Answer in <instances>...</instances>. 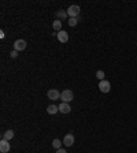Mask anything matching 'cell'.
Segmentation results:
<instances>
[{
	"label": "cell",
	"mask_w": 137,
	"mask_h": 153,
	"mask_svg": "<svg viewBox=\"0 0 137 153\" xmlns=\"http://www.w3.org/2000/svg\"><path fill=\"white\" fill-rule=\"evenodd\" d=\"M104 76H106V74H104V71H103V70H99V71H96V78H98L99 81H104Z\"/></svg>",
	"instance_id": "cell-15"
},
{
	"label": "cell",
	"mask_w": 137,
	"mask_h": 153,
	"mask_svg": "<svg viewBox=\"0 0 137 153\" xmlns=\"http://www.w3.org/2000/svg\"><path fill=\"white\" fill-rule=\"evenodd\" d=\"M56 153H67V152H66L64 149H62V148H60V149H58V150H56Z\"/></svg>",
	"instance_id": "cell-18"
},
{
	"label": "cell",
	"mask_w": 137,
	"mask_h": 153,
	"mask_svg": "<svg viewBox=\"0 0 137 153\" xmlns=\"http://www.w3.org/2000/svg\"><path fill=\"white\" fill-rule=\"evenodd\" d=\"M68 15H67V11H63V10H59L58 12H56V18L59 21H62V19H66Z\"/></svg>",
	"instance_id": "cell-11"
},
{
	"label": "cell",
	"mask_w": 137,
	"mask_h": 153,
	"mask_svg": "<svg viewBox=\"0 0 137 153\" xmlns=\"http://www.w3.org/2000/svg\"><path fill=\"white\" fill-rule=\"evenodd\" d=\"M24 49H26V41H25V40H17L14 43V51L21 52V51H24Z\"/></svg>",
	"instance_id": "cell-3"
},
{
	"label": "cell",
	"mask_w": 137,
	"mask_h": 153,
	"mask_svg": "<svg viewBox=\"0 0 137 153\" xmlns=\"http://www.w3.org/2000/svg\"><path fill=\"white\" fill-rule=\"evenodd\" d=\"M60 100H62V103H70V101H73L74 93L70 89H66V90H63L60 93Z\"/></svg>",
	"instance_id": "cell-1"
},
{
	"label": "cell",
	"mask_w": 137,
	"mask_h": 153,
	"mask_svg": "<svg viewBox=\"0 0 137 153\" xmlns=\"http://www.w3.org/2000/svg\"><path fill=\"white\" fill-rule=\"evenodd\" d=\"M62 143H63V142H62L60 139L56 138V139H54V141H52V146H54V148L56 149V150H58V149L62 148Z\"/></svg>",
	"instance_id": "cell-14"
},
{
	"label": "cell",
	"mask_w": 137,
	"mask_h": 153,
	"mask_svg": "<svg viewBox=\"0 0 137 153\" xmlns=\"http://www.w3.org/2000/svg\"><path fill=\"white\" fill-rule=\"evenodd\" d=\"M99 89L103 92V93H108V92L111 90V85H110V82L108 81H100L99 82Z\"/></svg>",
	"instance_id": "cell-4"
},
{
	"label": "cell",
	"mask_w": 137,
	"mask_h": 153,
	"mask_svg": "<svg viewBox=\"0 0 137 153\" xmlns=\"http://www.w3.org/2000/svg\"><path fill=\"white\" fill-rule=\"evenodd\" d=\"M63 143L66 145V146H73V143H74V135L71 133H68L64 135V138H63Z\"/></svg>",
	"instance_id": "cell-8"
},
{
	"label": "cell",
	"mask_w": 137,
	"mask_h": 153,
	"mask_svg": "<svg viewBox=\"0 0 137 153\" xmlns=\"http://www.w3.org/2000/svg\"><path fill=\"white\" fill-rule=\"evenodd\" d=\"M47 112H48L49 115H55L56 112H59V107H56V105H49L48 108H47Z\"/></svg>",
	"instance_id": "cell-13"
},
{
	"label": "cell",
	"mask_w": 137,
	"mask_h": 153,
	"mask_svg": "<svg viewBox=\"0 0 137 153\" xmlns=\"http://www.w3.org/2000/svg\"><path fill=\"white\" fill-rule=\"evenodd\" d=\"M77 23H78V18H70L68 19V25H70L71 28H74Z\"/></svg>",
	"instance_id": "cell-16"
},
{
	"label": "cell",
	"mask_w": 137,
	"mask_h": 153,
	"mask_svg": "<svg viewBox=\"0 0 137 153\" xmlns=\"http://www.w3.org/2000/svg\"><path fill=\"white\" fill-rule=\"evenodd\" d=\"M14 138V131L12 130H7V131H4V134H3V139H7V141H10V139Z\"/></svg>",
	"instance_id": "cell-12"
},
{
	"label": "cell",
	"mask_w": 137,
	"mask_h": 153,
	"mask_svg": "<svg viewBox=\"0 0 137 153\" xmlns=\"http://www.w3.org/2000/svg\"><path fill=\"white\" fill-rule=\"evenodd\" d=\"M48 99L49 100H52V101H55V100H59L60 99V92L59 90H56V89H51V90H48Z\"/></svg>",
	"instance_id": "cell-6"
},
{
	"label": "cell",
	"mask_w": 137,
	"mask_h": 153,
	"mask_svg": "<svg viewBox=\"0 0 137 153\" xmlns=\"http://www.w3.org/2000/svg\"><path fill=\"white\" fill-rule=\"evenodd\" d=\"M11 149V145L7 139H1L0 141V152L1 153H8Z\"/></svg>",
	"instance_id": "cell-5"
},
{
	"label": "cell",
	"mask_w": 137,
	"mask_h": 153,
	"mask_svg": "<svg viewBox=\"0 0 137 153\" xmlns=\"http://www.w3.org/2000/svg\"><path fill=\"white\" fill-rule=\"evenodd\" d=\"M18 53H19V52H17V51H12V52L10 53V56L12 57V59H15V57L18 56Z\"/></svg>",
	"instance_id": "cell-17"
},
{
	"label": "cell",
	"mask_w": 137,
	"mask_h": 153,
	"mask_svg": "<svg viewBox=\"0 0 137 153\" xmlns=\"http://www.w3.org/2000/svg\"><path fill=\"white\" fill-rule=\"evenodd\" d=\"M56 37H58V40L60 41V43H63V44L68 41V34H67V32H64V30H60V32H58Z\"/></svg>",
	"instance_id": "cell-7"
},
{
	"label": "cell",
	"mask_w": 137,
	"mask_h": 153,
	"mask_svg": "<svg viewBox=\"0 0 137 153\" xmlns=\"http://www.w3.org/2000/svg\"><path fill=\"white\" fill-rule=\"evenodd\" d=\"M71 111V107L68 103H62V104L59 105V112H62V114H68Z\"/></svg>",
	"instance_id": "cell-9"
},
{
	"label": "cell",
	"mask_w": 137,
	"mask_h": 153,
	"mask_svg": "<svg viewBox=\"0 0 137 153\" xmlns=\"http://www.w3.org/2000/svg\"><path fill=\"white\" fill-rule=\"evenodd\" d=\"M52 29H54L55 32H60V30H62V21L55 19L54 22H52Z\"/></svg>",
	"instance_id": "cell-10"
},
{
	"label": "cell",
	"mask_w": 137,
	"mask_h": 153,
	"mask_svg": "<svg viewBox=\"0 0 137 153\" xmlns=\"http://www.w3.org/2000/svg\"><path fill=\"white\" fill-rule=\"evenodd\" d=\"M80 12H81V8H80V6H77V4L70 6L67 8V15L70 18H78Z\"/></svg>",
	"instance_id": "cell-2"
}]
</instances>
